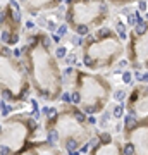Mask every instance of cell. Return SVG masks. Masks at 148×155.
Segmentation results:
<instances>
[{
	"label": "cell",
	"mask_w": 148,
	"mask_h": 155,
	"mask_svg": "<svg viewBox=\"0 0 148 155\" xmlns=\"http://www.w3.org/2000/svg\"><path fill=\"white\" fill-rule=\"evenodd\" d=\"M50 38L45 33H36L28 36V43L22 48V55L26 60V69L29 74L31 88L43 100L54 102L62 95L64 74L57 55L52 54Z\"/></svg>",
	"instance_id": "obj_1"
},
{
	"label": "cell",
	"mask_w": 148,
	"mask_h": 155,
	"mask_svg": "<svg viewBox=\"0 0 148 155\" xmlns=\"http://www.w3.org/2000/svg\"><path fill=\"white\" fill-rule=\"evenodd\" d=\"M65 74L72 78L69 100L78 105L86 116L103 112L114 95V85L102 74L79 69H67Z\"/></svg>",
	"instance_id": "obj_2"
},
{
	"label": "cell",
	"mask_w": 148,
	"mask_h": 155,
	"mask_svg": "<svg viewBox=\"0 0 148 155\" xmlns=\"http://www.w3.org/2000/svg\"><path fill=\"white\" fill-rule=\"evenodd\" d=\"M47 133L50 143H60L67 152H74L91 138V126L83 110L65 107L59 112L52 110L47 121Z\"/></svg>",
	"instance_id": "obj_3"
},
{
	"label": "cell",
	"mask_w": 148,
	"mask_h": 155,
	"mask_svg": "<svg viewBox=\"0 0 148 155\" xmlns=\"http://www.w3.org/2000/svg\"><path fill=\"white\" fill-rule=\"evenodd\" d=\"M126 54V45L110 28H98L81 43V60L90 71L110 69Z\"/></svg>",
	"instance_id": "obj_4"
},
{
	"label": "cell",
	"mask_w": 148,
	"mask_h": 155,
	"mask_svg": "<svg viewBox=\"0 0 148 155\" xmlns=\"http://www.w3.org/2000/svg\"><path fill=\"white\" fill-rule=\"evenodd\" d=\"M110 17L107 0H65V24L76 35L88 36Z\"/></svg>",
	"instance_id": "obj_5"
},
{
	"label": "cell",
	"mask_w": 148,
	"mask_h": 155,
	"mask_svg": "<svg viewBox=\"0 0 148 155\" xmlns=\"http://www.w3.org/2000/svg\"><path fill=\"white\" fill-rule=\"evenodd\" d=\"M31 81L28 69L17 57L12 55V50L7 47L0 48V97L5 102L26 100Z\"/></svg>",
	"instance_id": "obj_6"
},
{
	"label": "cell",
	"mask_w": 148,
	"mask_h": 155,
	"mask_svg": "<svg viewBox=\"0 0 148 155\" xmlns=\"http://www.w3.org/2000/svg\"><path fill=\"white\" fill-rule=\"evenodd\" d=\"M126 59L134 71H148V22H141L129 31Z\"/></svg>",
	"instance_id": "obj_7"
},
{
	"label": "cell",
	"mask_w": 148,
	"mask_h": 155,
	"mask_svg": "<svg viewBox=\"0 0 148 155\" xmlns=\"http://www.w3.org/2000/svg\"><path fill=\"white\" fill-rule=\"evenodd\" d=\"M122 138L127 155H148V121L133 119L126 122Z\"/></svg>",
	"instance_id": "obj_8"
},
{
	"label": "cell",
	"mask_w": 148,
	"mask_h": 155,
	"mask_svg": "<svg viewBox=\"0 0 148 155\" xmlns=\"http://www.w3.org/2000/svg\"><path fill=\"white\" fill-rule=\"evenodd\" d=\"M126 112L138 121H148V83H140L126 98Z\"/></svg>",
	"instance_id": "obj_9"
},
{
	"label": "cell",
	"mask_w": 148,
	"mask_h": 155,
	"mask_svg": "<svg viewBox=\"0 0 148 155\" xmlns=\"http://www.w3.org/2000/svg\"><path fill=\"white\" fill-rule=\"evenodd\" d=\"M90 155H127L124 150V143L110 134H100L97 143H93Z\"/></svg>",
	"instance_id": "obj_10"
},
{
	"label": "cell",
	"mask_w": 148,
	"mask_h": 155,
	"mask_svg": "<svg viewBox=\"0 0 148 155\" xmlns=\"http://www.w3.org/2000/svg\"><path fill=\"white\" fill-rule=\"evenodd\" d=\"M112 7H126V5H131L136 0H107Z\"/></svg>",
	"instance_id": "obj_11"
},
{
	"label": "cell",
	"mask_w": 148,
	"mask_h": 155,
	"mask_svg": "<svg viewBox=\"0 0 148 155\" xmlns=\"http://www.w3.org/2000/svg\"><path fill=\"white\" fill-rule=\"evenodd\" d=\"M10 150H9V147H5V145H0V155H7Z\"/></svg>",
	"instance_id": "obj_12"
},
{
	"label": "cell",
	"mask_w": 148,
	"mask_h": 155,
	"mask_svg": "<svg viewBox=\"0 0 148 155\" xmlns=\"http://www.w3.org/2000/svg\"><path fill=\"white\" fill-rule=\"evenodd\" d=\"M64 54H65V50H64V48H62V47H60V48L57 50V57H62V55H64Z\"/></svg>",
	"instance_id": "obj_13"
},
{
	"label": "cell",
	"mask_w": 148,
	"mask_h": 155,
	"mask_svg": "<svg viewBox=\"0 0 148 155\" xmlns=\"http://www.w3.org/2000/svg\"><path fill=\"white\" fill-rule=\"evenodd\" d=\"M0 10H2V9H0Z\"/></svg>",
	"instance_id": "obj_14"
}]
</instances>
